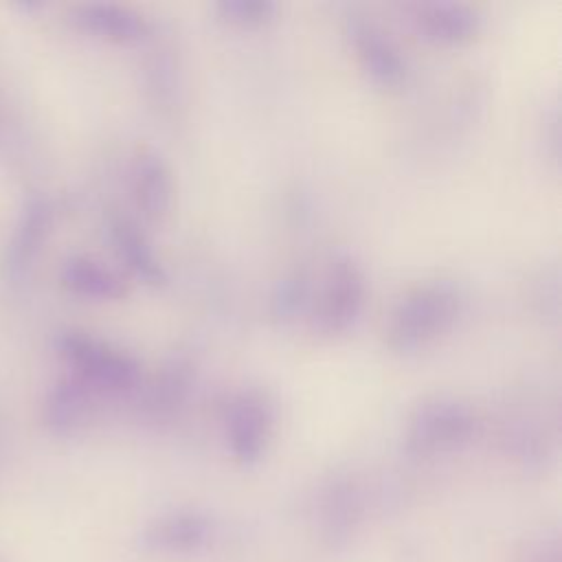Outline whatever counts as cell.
<instances>
[{
	"mask_svg": "<svg viewBox=\"0 0 562 562\" xmlns=\"http://www.w3.org/2000/svg\"><path fill=\"white\" fill-rule=\"evenodd\" d=\"M53 224V200L44 193H31L22 202L0 252V277L7 285H22L31 277V270L35 268V261L48 241Z\"/></svg>",
	"mask_w": 562,
	"mask_h": 562,
	"instance_id": "5b68a950",
	"label": "cell"
},
{
	"mask_svg": "<svg viewBox=\"0 0 562 562\" xmlns=\"http://www.w3.org/2000/svg\"><path fill=\"white\" fill-rule=\"evenodd\" d=\"M362 520V496L358 485L342 476L334 479L321 498L318 536L331 551H340L349 544Z\"/></svg>",
	"mask_w": 562,
	"mask_h": 562,
	"instance_id": "9c48e42d",
	"label": "cell"
},
{
	"mask_svg": "<svg viewBox=\"0 0 562 562\" xmlns=\"http://www.w3.org/2000/svg\"><path fill=\"white\" fill-rule=\"evenodd\" d=\"M132 198L149 222H162L173 206V176L154 149H140L132 162Z\"/></svg>",
	"mask_w": 562,
	"mask_h": 562,
	"instance_id": "30bf717a",
	"label": "cell"
},
{
	"mask_svg": "<svg viewBox=\"0 0 562 562\" xmlns=\"http://www.w3.org/2000/svg\"><path fill=\"white\" fill-rule=\"evenodd\" d=\"M347 37L364 75L380 88H400L406 81L408 66L393 37L371 20L351 18Z\"/></svg>",
	"mask_w": 562,
	"mask_h": 562,
	"instance_id": "ba28073f",
	"label": "cell"
},
{
	"mask_svg": "<svg viewBox=\"0 0 562 562\" xmlns=\"http://www.w3.org/2000/svg\"><path fill=\"white\" fill-rule=\"evenodd\" d=\"M415 29L422 37L441 46L470 42L481 29V15L463 2H426L415 9Z\"/></svg>",
	"mask_w": 562,
	"mask_h": 562,
	"instance_id": "4fadbf2b",
	"label": "cell"
},
{
	"mask_svg": "<svg viewBox=\"0 0 562 562\" xmlns=\"http://www.w3.org/2000/svg\"><path fill=\"white\" fill-rule=\"evenodd\" d=\"M77 29L116 44L138 42L149 33V22L143 13L116 2H83L72 9Z\"/></svg>",
	"mask_w": 562,
	"mask_h": 562,
	"instance_id": "8fae6325",
	"label": "cell"
},
{
	"mask_svg": "<svg viewBox=\"0 0 562 562\" xmlns=\"http://www.w3.org/2000/svg\"><path fill=\"white\" fill-rule=\"evenodd\" d=\"M215 11L233 26L255 29L274 20L277 4L270 0H222L215 4Z\"/></svg>",
	"mask_w": 562,
	"mask_h": 562,
	"instance_id": "2e32d148",
	"label": "cell"
},
{
	"mask_svg": "<svg viewBox=\"0 0 562 562\" xmlns=\"http://www.w3.org/2000/svg\"><path fill=\"white\" fill-rule=\"evenodd\" d=\"M463 307L461 288L448 279L411 285L393 305L384 340L397 353H413L450 331Z\"/></svg>",
	"mask_w": 562,
	"mask_h": 562,
	"instance_id": "6da1fadb",
	"label": "cell"
},
{
	"mask_svg": "<svg viewBox=\"0 0 562 562\" xmlns=\"http://www.w3.org/2000/svg\"><path fill=\"white\" fill-rule=\"evenodd\" d=\"M367 281L360 263L351 255H334L325 270L321 294L314 303L310 325L318 334H342L362 314Z\"/></svg>",
	"mask_w": 562,
	"mask_h": 562,
	"instance_id": "277c9868",
	"label": "cell"
},
{
	"mask_svg": "<svg viewBox=\"0 0 562 562\" xmlns=\"http://www.w3.org/2000/svg\"><path fill=\"white\" fill-rule=\"evenodd\" d=\"M476 426L479 419L470 404L450 395H432L411 411L404 446L413 457H432L468 443Z\"/></svg>",
	"mask_w": 562,
	"mask_h": 562,
	"instance_id": "3957f363",
	"label": "cell"
},
{
	"mask_svg": "<svg viewBox=\"0 0 562 562\" xmlns=\"http://www.w3.org/2000/svg\"><path fill=\"white\" fill-rule=\"evenodd\" d=\"M307 296V279L303 272H292L290 277L281 279L277 283V290L272 294V312L279 318L292 316Z\"/></svg>",
	"mask_w": 562,
	"mask_h": 562,
	"instance_id": "e0dca14e",
	"label": "cell"
},
{
	"mask_svg": "<svg viewBox=\"0 0 562 562\" xmlns=\"http://www.w3.org/2000/svg\"><path fill=\"white\" fill-rule=\"evenodd\" d=\"M57 349L72 369V375L94 393H125L140 382V362L92 334L64 331L57 338Z\"/></svg>",
	"mask_w": 562,
	"mask_h": 562,
	"instance_id": "7a4b0ae2",
	"label": "cell"
},
{
	"mask_svg": "<svg viewBox=\"0 0 562 562\" xmlns=\"http://www.w3.org/2000/svg\"><path fill=\"white\" fill-rule=\"evenodd\" d=\"M61 285L86 301H116L127 288L119 272L90 255H70L59 268Z\"/></svg>",
	"mask_w": 562,
	"mask_h": 562,
	"instance_id": "5bb4252c",
	"label": "cell"
},
{
	"mask_svg": "<svg viewBox=\"0 0 562 562\" xmlns=\"http://www.w3.org/2000/svg\"><path fill=\"white\" fill-rule=\"evenodd\" d=\"M92 397L94 391L72 373L57 380L42 402L44 428L57 437L75 435L90 419Z\"/></svg>",
	"mask_w": 562,
	"mask_h": 562,
	"instance_id": "7c38bea8",
	"label": "cell"
},
{
	"mask_svg": "<svg viewBox=\"0 0 562 562\" xmlns=\"http://www.w3.org/2000/svg\"><path fill=\"white\" fill-rule=\"evenodd\" d=\"M215 540V520L200 509H173L154 518L140 533V547L158 555H189Z\"/></svg>",
	"mask_w": 562,
	"mask_h": 562,
	"instance_id": "52a82bcc",
	"label": "cell"
},
{
	"mask_svg": "<svg viewBox=\"0 0 562 562\" xmlns=\"http://www.w3.org/2000/svg\"><path fill=\"white\" fill-rule=\"evenodd\" d=\"M108 237L114 246V252L134 277L151 285H158L167 279L165 268L156 259L149 241L132 220L123 215H112L108 220Z\"/></svg>",
	"mask_w": 562,
	"mask_h": 562,
	"instance_id": "9a60e30c",
	"label": "cell"
},
{
	"mask_svg": "<svg viewBox=\"0 0 562 562\" xmlns=\"http://www.w3.org/2000/svg\"><path fill=\"white\" fill-rule=\"evenodd\" d=\"M274 430V406L257 389L237 391L224 406V439L231 457L255 465L268 450Z\"/></svg>",
	"mask_w": 562,
	"mask_h": 562,
	"instance_id": "8992f818",
	"label": "cell"
}]
</instances>
